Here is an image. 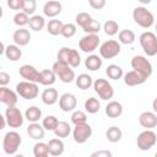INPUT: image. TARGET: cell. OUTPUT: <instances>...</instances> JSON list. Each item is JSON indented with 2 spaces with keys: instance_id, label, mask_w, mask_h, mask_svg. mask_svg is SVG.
Here are the masks:
<instances>
[{
  "instance_id": "obj_1",
  "label": "cell",
  "mask_w": 157,
  "mask_h": 157,
  "mask_svg": "<svg viewBox=\"0 0 157 157\" xmlns=\"http://www.w3.org/2000/svg\"><path fill=\"white\" fill-rule=\"evenodd\" d=\"M22 142L21 135L17 131H7L2 139V150L6 155L13 156L17 153V150Z\"/></svg>"
},
{
  "instance_id": "obj_2",
  "label": "cell",
  "mask_w": 157,
  "mask_h": 157,
  "mask_svg": "<svg viewBox=\"0 0 157 157\" xmlns=\"http://www.w3.org/2000/svg\"><path fill=\"white\" fill-rule=\"evenodd\" d=\"M132 18L134 21L142 28H150L155 22L153 13L145 6H137L132 11Z\"/></svg>"
},
{
  "instance_id": "obj_3",
  "label": "cell",
  "mask_w": 157,
  "mask_h": 157,
  "mask_svg": "<svg viewBox=\"0 0 157 157\" xmlns=\"http://www.w3.org/2000/svg\"><path fill=\"white\" fill-rule=\"evenodd\" d=\"M140 45L147 56H155L157 54V37L153 32L146 31L139 37Z\"/></svg>"
},
{
  "instance_id": "obj_4",
  "label": "cell",
  "mask_w": 157,
  "mask_h": 157,
  "mask_svg": "<svg viewBox=\"0 0 157 157\" xmlns=\"http://www.w3.org/2000/svg\"><path fill=\"white\" fill-rule=\"evenodd\" d=\"M131 67L132 70L141 74L145 78H148L152 75V70H153L151 61L144 55H135L131 59Z\"/></svg>"
},
{
  "instance_id": "obj_5",
  "label": "cell",
  "mask_w": 157,
  "mask_h": 157,
  "mask_svg": "<svg viewBox=\"0 0 157 157\" xmlns=\"http://www.w3.org/2000/svg\"><path fill=\"white\" fill-rule=\"evenodd\" d=\"M16 93L17 96L22 97L23 99H34L37 98L39 93V88L37 83L28 82V81H21L16 85Z\"/></svg>"
},
{
  "instance_id": "obj_6",
  "label": "cell",
  "mask_w": 157,
  "mask_h": 157,
  "mask_svg": "<svg viewBox=\"0 0 157 157\" xmlns=\"http://www.w3.org/2000/svg\"><path fill=\"white\" fill-rule=\"evenodd\" d=\"M52 71L55 74V76L64 83H70L75 80V71L69 65L61 64L55 61L52 66Z\"/></svg>"
},
{
  "instance_id": "obj_7",
  "label": "cell",
  "mask_w": 157,
  "mask_h": 157,
  "mask_svg": "<svg viewBox=\"0 0 157 157\" xmlns=\"http://www.w3.org/2000/svg\"><path fill=\"white\" fill-rule=\"evenodd\" d=\"M121 45L115 39H108L99 47V55L103 59H113L120 54Z\"/></svg>"
},
{
  "instance_id": "obj_8",
  "label": "cell",
  "mask_w": 157,
  "mask_h": 157,
  "mask_svg": "<svg viewBox=\"0 0 157 157\" xmlns=\"http://www.w3.org/2000/svg\"><path fill=\"white\" fill-rule=\"evenodd\" d=\"M93 90L98 94V97L103 101H109L114 96L113 86L105 78H97L93 82Z\"/></svg>"
},
{
  "instance_id": "obj_9",
  "label": "cell",
  "mask_w": 157,
  "mask_h": 157,
  "mask_svg": "<svg viewBox=\"0 0 157 157\" xmlns=\"http://www.w3.org/2000/svg\"><path fill=\"white\" fill-rule=\"evenodd\" d=\"M157 142V136L153 130H144L137 135L136 144L139 150L141 151H148L151 150Z\"/></svg>"
},
{
  "instance_id": "obj_10",
  "label": "cell",
  "mask_w": 157,
  "mask_h": 157,
  "mask_svg": "<svg viewBox=\"0 0 157 157\" xmlns=\"http://www.w3.org/2000/svg\"><path fill=\"white\" fill-rule=\"evenodd\" d=\"M5 120H6V124L10 128L17 129V128H21L23 125L25 117L22 115V113H21V110L18 108L7 107L6 110H5Z\"/></svg>"
},
{
  "instance_id": "obj_11",
  "label": "cell",
  "mask_w": 157,
  "mask_h": 157,
  "mask_svg": "<svg viewBox=\"0 0 157 157\" xmlns=\"http://www.w3.org/2000/svg\"><path fill=\"white\" fill-rule=\"evenodd\" d=\"M92 136V128L88 123L75 125L72 130V137L77 144H85Z\"/></svg>"
},
{
  "instance_id": "obj_12",
  "label": "cell",
  "mask_w": 157,
  "mask_h": 157,
  "mask_svg": "<svg viewBox=\"0 0 157 157\" xmlns=\"http://www.w3.org/2000/svg\"><path fill=\"white\" fill-rule=\"evenodd\" d=\"M99 45V36L98 34H86L78 42V48L83 53H93Z\"/></svg>"
},
{
  "instance_id": "obj_13",
  "label": "cell",
  "mask_w": 157,
  "mask_h": 157,
  "mask_svg": "<svg viewBox=\"0 0 157 157\" xmlns=\"http://www.w3.org/2000/svg\"><path fill=\"white\" fill-rule=\"evenodd\" d=\"M18 72H20V76L22 78H25V81L33 82V83H38L39 82V71L33 65L25 64V65H22L20 67Z\"/></svg>"
},
{
  "instance_id": "obj_14",
  "label": "cell",
  "mask_w": 157,
  "mask_h": 157,
  "mask_svg": "<svg viewBox=\"0 0 157 157\" xmlns=\"http://www.w3.org/2000/svg\"><path fill=\"white\" fill-rule=\"evenodd\" d=\"M59 107L63 112H74L77 107V99L76 96L72 93H64L59 97Z\"/></svg>"
},
{
  "instance_id": "obj_15",
  "label": "cell",
  "mask_w": 157,
  "mask_h": 157,
  "mask_svg": "<svg viewBox=\"0 0 157 157\" xmlns=\"http://www.w3.org/2000/svg\"><path fill=\"white\" fill-rule=\"evenodd\" d=\"M139 123L146 130H152L157 126V115L155 112H142L139 115Z\"/></svg>"
},
{
  "instance_id": "obj_16",
  "label": "cell",
  "mask_w": 157,
  "mask_h": 157,
  "mask_svg": "<svg viewBox=\"0 0 157 157\" xmlns=\"http://www.w3.org/2000/svg\"><path fill=\"white\" fill-rule=\"evenodd\" d=\"M0 103L6 104L7 107H16L17 93L6 86L0 87Z\"/></svg>"
},
{
  "instance_id": "obj_17",
  "label": "cell",
  "mask_w": 157,
  "mask_h": 157,
  "mask_svg": "<svg viewBox=\"0 0 157 157\" xmlns=\"http://www.w3.org/2000/svg\"><path fill=\"white\" fill-rule=\"evenodd\" d=\"M61 10H63V5L60 1H56V0H50V1H47L43 6V13L47 16V17H56L58 15L61 13Z\"/></svg>"
},
{
  "instance_id": "obj_18",
  "label": "cell",
  "mask_w": 157,
  "mask_h": 157,
  "mask_svg": "<svg viewBox=\"0 0 157 157\" xmlns=\"http://www.w3.org/2000/svg\"><path fill=\"white\" fill-rule=\"evenodd\" d=\"M123 76H124V83H125L126 86H130V87L142 85V83L147 80V78H145L141 74H139V72L135 71V70L128 71V72L124 74Z\"/></svg>"
},
{
  "instance_id": "obj_19",
  "label": "cell",
  "mask_w": 157,
  "mask_h": 157,
  "mask_svg": "<svg viewBox=\"0 0 157 157\" xmlns=\"http://www.w3.org/2000/svg\"><path fill=\"white\" fill-rule=\"evenodd\" d=\"M12 39H13V42H15V44L17 47H25L31 40V33L26 28H18V29H16L13 32Z\"/></svg>"
},
{
  "instance_id": "obj_20",
  "label": "cell",
  "mask_w": 157,
  "mask_h": 157,
  "mask_svg": "<svg viewBox=\"0 0 157 157\" xmlns=\"http://www.w3.org/2000/svg\"><path fill=\"white\" fill-rule=\"evenodd\" d=\"M48 146V152L50 156H61L64 153V150H65V146H64V142L61 139H58V137H54V139H50L49 142L47 144Z\"/></svg>"
},
{
  "instance_id": "obj_21",
  "label": "cell",
  "mask_w": 157,
  "mask_h": 157,
  "mask_svg": "<svg viewBox=\"0 0 157 157\" xmlns=\"http://www.w3.org/2000/svg\"><path fill=\"white\" fill-rule=\"evenodd\" d=\"M40 98H42V102L47 105H53L58 102L59 99V93L55 88L53 87H49V88H45L42 94H40Z\"/></svg>"
},
{
  "instance_id": "obj_22",
  "label": "cell",
  "mask_w": 157,
  "mask_h": 157,
  "mask_svg": "<svg viewBox=\"0 0 157 157\" xmlns=\"http://www.w3.org/2000/svg\"><path fill=\"white\" fill-rule=\"evenodd\" d=\"M27 134L31 139L33 140H42L45 135V130L43 129V126L39 124V123H31L28 126H27Z\"/></svg>"
},
{
  "instance_id": "obj_23",
  "label": "cell",
  "mask_w": 157,
  "mask_h": 157,
  "mask_svg": "<svg viewBox=\"0 0 157 157\" xmlns=\"http://www.w3.org/2000/svg\"><path fill=\"white\" fill-rule=\"evenodd\" d=\"M105 114L108 118H118L123 114V105L118 101H110L105 105Z\"/></svg>"
},
{
  "instance_id": "obj_24",
  "label": "cell",
  "mask_w": 157,
  "mask_h": 157,
  "mask_svg": "<svg viewBox=\"0 0 157 157\" xmlns=\"http://www.w3.org/2000/svg\"><path fill=\"white\" fill-rule=\"evenodd\" d=\"M56 81V76L55 74L52 71V69H44L42 71H39V82L43 86H52L54 85Z\"/></svg>"
},
{
  "instance_id": "obj_25",
  "label": "cell",
  "mask_w": 157,
  "mask_h": 157,
  "mask_svg": "<svg viewBox=\"0 0 157 157\" xmlns=\"http://www.w3.org/2000/svg\"><path fill=\"white\" fill-rule=\"evenodd\" d=\"M102 64H103V59L96 54H91L86 58L85 60V66L86 69H88L90 71H97L102 67Z\"/></svg>"
},
{
  "instance_id": "obj_26",
  "label": "cell",
  "mask_w": 157,
  "mask_h": 157,
  "mask_svg": "<svg viewBox=\"0 0 157 157\" xmlns=\"http://www.w3.org/2000/svg\"><path fill=\"white\" fill-rule=\"evenodd\" d=\"M4 54H5V56H6L7 60H10V61H17L22 56V50L16 44H10V45L5 47V53Z\"/></svg>"
},
{
  "instance_id": "obj_27",
  "label": "cell",
  "mask_w": 157,
  "mask_h": 157,
  "mask_svg": "<svg viewBox=\"0 0 157 157\" xmlns=\"http://www.w3.org/2000/svg\"><path fill=\"white\" fill-rule=\"evenodd\" d=\"M28 25H29V28L34 32H40L44 26H45V20L43 16L40 15H33L29 17V21H28Z\"/></svg>"
},
{
  "instance_id": "obj_28",
  "label": "cell",
  "mask_w": 157,
  "mask_h": 157,
  "mask_svg": "<svg viewBox=\"0 0 157 157\" xmlns=\"http://www.w3.org/2000/svg\"><path fill=\"white\" fill-rule=\"evenodd\" d=\"M25 118L29 123H38L39 119L42 118V110H40V108H38L36 105L28 107L26 109V112H25Z\"/></svg>"
},
{
  "instance_id": "obj_29",
  "label": "cell",
  "mask_w": 157,
  "mask_h": 157,
  "mask_svg": "<svg viewBox=\"0 0 157 157\" xmlns=\"http://www.w3.org/2000/svg\"><path fill=\"white\" fill-rule=\"evenodd\" d=\"M75 83L80 90L85 91V90H88L93 85V81L88 74H80L77 77H75Z\"/></svg>"
},
{
  "instance_id": "obj_30",
  "label": "cell",
  "mask_w": 157,
  "mask_h": 157,
  "mask_svg": "<svg viewBox=\"0 0 157 157\" xmlns=\"http://www.w3.org/2000/svg\"><path fill=\"white\" fill-rule=\"evenodd\" d=\"M54 134L58 139H65L70 134H71V126L69 123L66 121H59L55 130H54Z\"/></svg>"
},
{
  "instance_id": "obj_31",
  "label": "cell",
  "mask_w": 157,
  "mask_h": 157,
  "mask_svg": "<svg viewBox=\"0 0 157 157\" xmlns=\"http://www.w3.org/2000/svg\"><path fill=\"white\" fill-rule=\"evenodd\" d=\"M105 137L109 142L112 144H115V142H119L123 137V131L120 130V128L118 126H110L105 131Z\"/></svg>"
},
{
  "instance_id": "obj_32",
  "label": "cell",
  "mask_w": 157,
  "mask_h": 157,
  "mask_svg": "<svg viewBox=\"0 0 157 157\" xmlns=\"http://www.w3.org/2000/svg\"><path fill=\"white\" fill-rule=\"evenodd\" d=\"M118 39H119V43L125 44V45H130V44H132L135 42L136 36L131 29H123V31L119 32Z\"/></svg>"
},
{
  "instance_id": "obj_33",
  "label": "cell",
  "mask_w": 157,
  "mask_h": 157,
  "mask_svg": "<svg viewBox=\"0 0 157 157\" xmlns=\"http://www.w3.org/2000/svg\"><path fill=\"white\" fill-rule=\"evenodd\" d=\"M105 74H107V76H108L109 78L115 80V81L119 80V78H121L123 75H124L123 69H121L119 65H117V64H110V65H108L107 69H105Z\"/></svg>"
},
{
  "instance_id": "obj_34",
  "label": "cell",
  "mask_w": 157,
  "mask_h": 157,
  "mask_svg": "<svg viewBox=\"0 0 157 157\" xmlns=\"http://www.w3.org/2000/svg\"><path fill=\"white\" fill-rule=\"evenodd\" d=\"M85 109L90 114H96L101 109V102L94 97H90L85 102Z\"/></svg>"
},
{
  "instance_id": "obj_35",
  "label": "cell",
  "mask_w": 157,
  "mask_h": 157,
  "mask_svg": "<svg viewBox=\"0 0 157 157\" xmlns=\"http://www.w3.org/2000/svg\"><path fill=\"white\" fill-rule=\"evenodd\" d=\"M63 26L64 23L60 21V20H50L48 23H47V31L49 34L52 36H58L61 33V29H63Z\"/></svg>"
},
{
  "instance_id": "obj_36",
  "label": "cell",
  "mask_w": 157,
  "mask_h": 157,
  "mask_svg": "<svg viewBox=\"0 0 157 157\" xmlns=\"http://www.w3.org/2000/svg\"><path fill=\"white\" fill-rule=\"evenodd\" d=\"M58 123H59V120H58V118L55 115H47L42 121V126H43L44 130L54 131L56 125H58Z\"/></svg>"
},
{
  "instance_id": "obj_37",
  "label": "cell",
  "mask_w": 157,
  "mask_h": 157,
  "mask_svg": "<svg viewBox=\"0 0 157 157\" xmlns=\"http://www.w3.org/2000/svg\"><path fill=\"white\" fill-rule=\"evenodd\" d=\"M103 29H104V33H105L107 36H114V34H117L118 31H119V25H118V22L114 21V20H108V21L104 22Z\"/></svg>"
},
{
  "instance_id": "obj_38",
  "label": "cell",
  "mask_w": 157,
  "mask_h": 157,
  "mask_svg": "<svg viewBox=\"0 0 157 157\" xmlns=\"http://www.w3.org/2000/svg\"><path fill=\"white\" fill-rule=\"evenodd\" d=\"M83 32L86 33V34H98V32L101 31V23L97 21V20H91L90 22H88V25L87 26H85L83 28Z\"/></svg>"
},
{
  "instance_id": "obj_39",
  "label": "cell",
  "mask_w": 157,
  "mask_h": 157,
  "mask_svg": "<svg viewBox=\"0 0 157 157\" xmlns=\"http://www.w3.org/2000/svg\"><path fill=\"white\" fill-rule=\"evenodd\" d=\"M80 64H81V55H80V53H78L76 49H72V48H71L70 54H69L67 65L72 69V67H77Z\"/></svg>"
},
{
  "instance_id": "obj_40",
  "label": "cell",
  "mask_w": 157,
  "mask_h": 157,
  "mask_svg": "<svg viewBox=\"0 0 157 157\" xmlns=\"http://www.w3.org/2000/svg\"><path fill=\"white\" fill-rule=\"evenodd\" d=\"M71 123L74 125L87 123V115H86V113L82 112V110H74L72 114H71Z\"/></svg>"
},
{
  "instance_id": "obj_41",
  "label": "cell",
  "mask_w": 157,
  "mask_h": 157,
  "mask_svg": "<svg viewBox=\"0 0 157 157\" xmlns=\"http://www.w3.org/2000/svg\"><path fill=\"white\" fill-rule=\"evenodd\" d=\"M28 21H29V16L26 15L23 11H20L13 16V23L20 28H23V26L28 25Z\"/></svg>"
},
{
  "instance_id": "obj_42",
  "label": "cell",
  "mask_w": 157,
  "mask_h": 157,
  "mask_svg": "<svg viewBox=\"0 0 157 157\" xmlns=\"http://www.w3.org/2000/svg\"><path fill=\"white\" fill-rule=\"evenodd\" d=\"M91 20H92V16L88 12H80V13L76 15V18H75L76 25H78L81 28H83L85 26H87Z\"/></svg>"
},
{
  "instance_id": "obj_43",
  "label": "cell",
  "mask_w": 157,
  "mask_h": 157,
  "mask_svg": "<svg viewBox=\"0 0 157 157\" xmlns=\"http://www.w3.org/2000/svg\"><path fill=\"white\" fill-rule=\"evenodd\" d=\"M76 25H74V23H65L64 26H63V29H61V36L64 37V38H71V37H74L75 34H76Z\"/></svg>"
},
{
  "instance_id": "obj_44",
  "label": "cell",
  "mask_w": 157,
  "mask_h": 157,
  "mask_svg": "<svg viewBox=\"0 0 157 157\" xmlns=\"http://www.w3.org/2000/svg\"><path fill=\"white\" fill-rule=\"evenodd\" d=\"M70 50H71V48H69V47H63L61 49H59V52H58V54H56V61L67 65Z\"/></svg>"
},
{
  "instance_id": "obj_45",
  "label": "cell",
  "mask_w": 157,
  "mask_h": 157,
  "mask_svg": "<svg viewBox=\"0 0 157 157\" xmlns=\"http://www.w3.org/2000/svg\"><path fill=\"white\" fill-rule=\"evenodd\" d=\"M33 155H34V157L47 156V155H49L47 144H44V142H39V141H38V142L33 146Z\"/></svg>"
},
{
  "instance_id": "obj_46",
  "label": "cell",
  "mask_w": 157,
  "mask_h": 157,
  "mask_svg": "<svg viewBox=\"0 0 157 157\" xmlns=\"http://www.w3.org/2000/svg\"><path fill=\"white\" fill-rule=\"evenodd\" d=\"M36 9H37L36 0H23V7H22V10H23V12L26 15H28V16L32 15L33 16Z\"/></svg>"
},
{
  "instance_id": "obj_47",
  "label": "cell",
  "mask_w": 157,
  "mask_h": 157,
  "mask_svg": "<svg viewBox=\"0 0 157 157\" xmlns=\"http://www.w3.org/2000/svg\"><path fill=\"white\" fill-rule=\"evenodd\" d=\"M90 157H113L110 150H97L90 155Z\"/></svg>"
},
{
  "instance_id": "obj_48",
  "label": "cell",
  "mask_w": 157,
  "mask_h": 157,
  "mask_svg": "<svg viewBox=\"0 0 157 157\" xmlns=\"http://www.w3.org/2000/svg\"><path fill=\"white\" fill-rule=\"evenodd\" d=\"M7 6L11 10H22L23 0H7Z\"/></svg>"
},
{
  "instance_id": "obj_49",
  "label": "cell",
  "mask_w": 157,
  "mask_h": 157,
  "mask_svg": "<svg viewBox=\"0 0 157 157\" xmlns=\"http://www.w3.org/2000/svg\"><path fill=\"white\" fill-rule=\"evenodd\" d=\"M88 5L93 10H101L105 6V0H88Z\"/></svg>"
},
{
  "instance_id": "obj_50",
  "label": "cell",
  "mask_w": 157,
  "mask_h": 157,
  "mask_svg": "<svg viewBox=\"0 0 157 157\" xmlns=\"http://www.w3.org/2000/svg\"><path fill=\"white\" fill-rule=\"evenodd\" d=\"M9 82H10V75L7 72L0 71V87L6 86Z\"/></svg>"
},
{
  "instance_id": "obj_51",
  "label": "cell",
  "mask_w": 157,
  "mask_h": 157,
  "mask_svg": "<svg viewBox=\"0 0 157 157\" xmlns=\"http://www.w3.org/2000/svg\"><path fill=\"white\" fill-rule=\"evenodd\" d=\"M6 126V120H5V117L0 113V130H2Z\"/></svg>"
},
{
  "instance_id": "obj_52",
  "label": "cell",
  "mask_w": 157,
  "mask_h": 157,
  "mask_svg": "<svg viewBox=\"0 0 157 157\" xmlns=\"http://www.w3.org/2000/svg\"><path fill=\"white\" fill-rule=\"evenodd\" d=\"M4 53H5V45H4L2 42H0V56H1Z\"/></svg>"
},
{
  "instance_id": "obj_53",
  "label": "cell",
  "mask_w": 157,
  "mask_h": 157,
  "mask_svg": "<svg viewBox=\"0 0 157 157\" xmlns=\"http://www.w3.org/2000/svg\"><path fill=\"white\" fill-rule=\"evenodd\" d=\"M2 15H4V10H2V7H1V5H0V18L2 17Z\"/></svg>"
},
{
  "instance_id": "obj_54",
  "label": "cell",
  "mask_w": 157,
  "mask_h": 157,
  "mask_svg": "<svg viewBox=\"0 0 157 157\" xmlns=\"http://www.w3.org/2000/svg\"><path fill=\"white\" fill-rule=\"evenodd\" d=\"M12 157H25L23 155H21V153H16V155H13Z\"/></svg>"
},
{
  "instance_id": "obj_55",
  "label": "cell",
  "mask_w": 157,
  "mask_h": 157,
  "mask_svg": "<svg viewBox=\"0 0 157 157\" xmlns=\"http://www.w3.org/2000/svg\"><path fill=\"white\" fill-rule=\"evenodd\" d=\"M39 157H49V155H47V156H39Z\"/></svg>"
},
{
  "instance_id": "obj_56",
  "label": "cell",
  "mask_w": 157,
  "mask_h": 157,
  "mask_svg": "<svg viewBox=\"0 0 157 157\" xmlns=\"http://www.w3.org/2000/svg\"><path fill=\"white\" fill-rule=\"evenodd\" d=\"M70 157H75V156H70Z\"/></svg>"
}]
</instances>
